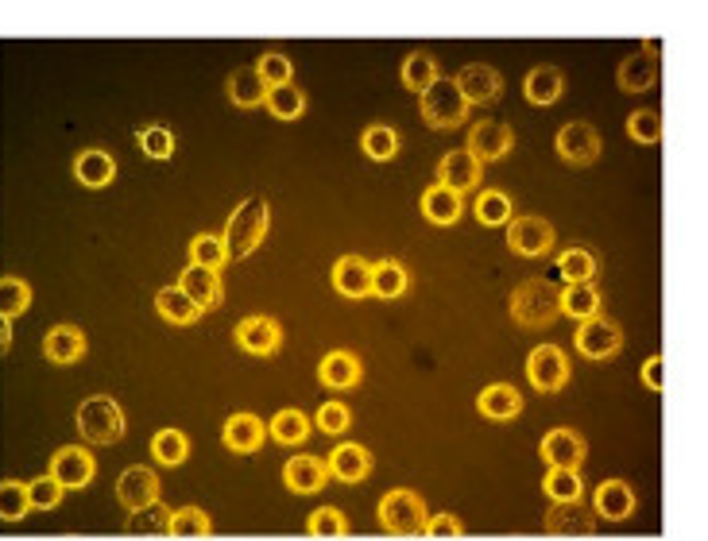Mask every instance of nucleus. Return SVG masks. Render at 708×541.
<instances>
[{"instance_id":"nucleus-50","label":"nucleus","mask_w":708,"mask_h":541,"mask_svg":"<svg viewBox=\"0 0 708 541\" xmlns=\"http://www.w3.org/2000/svg\"><path fill=\"white\" fill-rule=\"evenodd\" d=\"M140 147H144V155H151V159H171L175 155V132L163 128V124H151V128L140 132Z\"/></svg>"},{"instance_id":"nucleus-37","label":"nucleus","mask_w":708,"mask_h":541,"mask_svg":"<svg viewBox=\"0 0 708 541\" xmlns=\"http://www.w3.org/2000/svg\"><path fill=\"white\" fill-rule=\"evenodd\" d=\"M438 78H442V74H438V62L430 55H422V51L407 55V62H403V86L411 89V93H426Z\"/></svg>"},{"instance_id":"nucleus-26","label":"nucleus","mask_w":708,"mask_h":541,"mask_svg":"<svg viewBox=\"0 0 708 541\" xmlns=\"http://www.w3.org/2000/svg\"><path fill=\"white\" fill-rule=\"evenodd\" d=\"M318 379L333 391H349L360 383V360L353 352H329L322 364H318Z\"/></svg>"},{"instance_id":"nucleus-22","label":"nucleus","mask_w":708,"mask_h":541,"mask_svg":"<svg viewBox=\"0 0 708 541\" xmlns=\"http://www.w3.org/2000/svg\"><path fill=\"white\" fill-rule=\"evenodd\" d=\"M221 441L233 453H256L264 445V422L256 414H233L221 429Z\"/></svg>"},{"instance_id":"nucleus-44","label":"nucleus","mask_w":708,"mask_h":541,"mask_svg":"<svg viewBox=\"0 0 708 541\" xmlns=\"http://www.w3.org/2000/svg\"><path fill=\"white\" fill-rule=\"evenodd\" d=\"M31 511L28 503V484L16 480H0V522H20Z\"/></svg>"},{"instance_id":"nucleus-48","label":"nucleus","mask_w":708,"mask_h":541,"mask_svg":"<svg viewBox=\"0 0 708 541\" xmlns=\"http://www.w3.org/2000/svg\"><path fill=\"white\" fill-rule=\"evenodd\" d=\"M306 530L314 534V538H345L349 534V522H345V514L333 511V507H322V511H314L306 518Z\"/></svg>"},{"instance_id":"nucleus-40","label":"nucleus","mask_w":708,"mask_h":541,"mask_svg":"<svg viewBox=\"0 0 708 541\" xmlns=\"http://www.w3.org/2000/svg\"><path fill=\"white\" fill-rule=\"evenodd\" d=\"M28 306H31V286L24 283V279L4 275V279H0V321L20 317Z\"/></svg>"},{"instance_id":"nucleus-9","label":"nucleus","mask_w":708,"mask_h":541,"mask_svg":"<svg viewBox=\"0 0 708 541\" xmlns=\"http://www.w3.org/2000/svg\"><path fill=\"white\" fill-rule=\"evenodd\" d=\"M623 344V333L616 321H608V317H589V321H581V329H577V348H581V356H589V360H608V356H616Z\"/></svg>"},{"instance_id":"nucleus-47","label":"nucleus","mask_w":708,"mask_h":541,"mask_svg":"<svg viewBox=\"0 0 708 541\" xmlns=\"http://www.w3.org/2000/svg\"><path fill=\"white\" fill-rule=\"evenodd\" d=\"M190 259H194V267H206V271H217V267L229 263L221 236H194L190 240Z\"/></svg>"},{"instance_id":"nucleus-39","label":"nucleus","mask_w":708,"mask_h":541,"mask_svg":"<svg viewBox=\"0 0 708 541\" xmlns=\"http://www.w3.org/2000/svg\"><path fill=\"white\" fill-rule=\"evenodd\" d=\"M360 147H364L368 159L387 163V159H395V151H399V136H395V128H387V124H372V128H364Z\"/></svg>"},{"instance_id":"nucleus-13","label":"nucleus","mask_w":708,"mask_h":541,"mask_svg":"<svg viewBox=\"0 0 708 541\" xmlns=\"http://www.w3.org/2000/svg\"><path fill=\"white\" fill-rule=\"evenodd\" d=\"M546 534H554V538H592L596 534V514L585 503H554L546 511Z\"/></svg>"},{"instance_id":"nucleus-34","label":"nucleus","mask_w":708,"mask_h":541,"mask_svg":"<svg viewBox=\"0 0 708 541\" xmlns=\"http://www.w3.org/2000/svg\"><path fill=\"white\" fill-rule=\"evenodd\" d=\"M279 445H302L306 437H310V418L295 410V406H287V410H279L275 418H271V429H267Z\"/></svg>"},{"instance_id":"nucleus-12","label":"nucleus","mask_w":708,"mask_h":541,"mask_svg":"<svg viewBox=\"0 0 708 541\" xmlns=\"http://www.w3.org/2000/svg\"><path fill=\"white\" fill-rule=\"evenodd\" d=\"M93 472H97V464H93V456H89V449H82V445H66V449H59L55 453V460H51V480L66 491V487H86L89 480H93Z\"/></svg>"},{"instance_id":"nucleus-49","label":"nucleus","mask_w":708,"mask_h":541,"mask_svg":"<svg viewBox=\"0 0 708 541\" xmlns=\"http://www.w3.org/2000/svg\"><path fill=\"white\" fill-rule=\"evenodd\" d=\"M627 136L639 143H658L662 140V116L654 109H639V113L627 116Z\"/></svg>"},{"instance_id":"nucleus-15","label":"nucleus","mask_w":708,"mask_h":541,"mask_svg":"<svg viewBox=\"0 0 708 541\" xmlns=\"http://www.w3.org/2000/svg\"><path fill=\"white\" fill-rule=\"evenodd\" d=\"M453 86L461 89V97H465V105H492V101H500V74L492 70V66H484V62H472L465 66L457 78H453Z\"/></svg>"},{"instance_id":"nucleus-52","label":"nucleus","mask_w":708,"mask_h":541,"mask_svg":"<svg viewBox=\"0 0 708 541\" xmlns=\"http://www.w3.org/2000/svg\"><path fill=\"white\" fill-rule=\"evenodd\" d=\"M349 422H353V414H349L345 402H322L318 414H314V426L322 429V433H345Z\"/></svg>"},{"instance_id":"nucleus-4","label":"nucleus","mask_w":708,"mask_h":541,"mask_svg":"<svg viewBox=\"0 0 708 541\" xmlns=\"http://www.w3.org/2000/svg\"><path fill=\"white\" fill-rule=\"evenodd\" d=\"M380 526H384L387 534H395V538H414V534H422V526H426V503L407 491V487H399V491H387L384 499H380Z\"/></svg>"},{"instance_id":"nucleus-16","label":"nucleus","mask_w":708,"mask_h":541,"mask_svg":"<svg viewBox=\"0 0 708 541\" xmlns=\"http://www.w3.org/2000/svg\"><path fill=\"white\" fill-rule=\"evenodd\" d=\"M236 344L244 348V352H252V356H271V352H279V344H283V329H279V321L275 317H244L240 325H236Z\"/></svg>"},{"instance_id":"nucleus-36","label":"nucleus","mask_w":708,"mask_h":541,"mask_svg":"<svg viewBox=\"0 0 708 541\" xmlns=\"http://www.w3.org/2000/svg\"><path fill=\"white\" fill-rule=\"evenodd\" d=\"M167 522H171V511L163 503H151V507H140V511L128 514V534H136V538H163Z\"/></svg>"},{"instance_id":"nucleus-53","label":"nucleus","mask_w":708,"mask_h":541,"mask_svg":"<svg viewBox=\"0 0 708 541\" xmlns=\"http://www.w3.org/2000/svg\"><path fill=\"white\" fill-rule=\"evenodd\" d=\"M28 503L35 511H55L62 503V487L51 480V476H39L28 484Z\"/></svg>"},{"instance_id":"nucleus-57","label":"nucleus","mask_w":708,"mask_h":541,"mask_svg":"<svg viewBox=\"0 0 708 541\" xmlns=\"http://www.w3.org/2000/svg\"><path fill=\"white\" fill-rule=\"evenodd\" d=\"M658 51H662V39H654V35H650L647 43H643V55L654 58V62H658Z\"/></svg>"},{"instance_id":"nucleus-19","label":"nucleus","mask_w":708,"mask_h":541,"mask_svg":"<svg viewBox=\"0 0 708 541\" xmlns=\"http://www.w3.org/2000/svg\"><path fill=\"white\" fill-rule=\"evenodd\" d=\"M325 480H329V468L318 456H295V460L283 464V484L291 487L295 495H314V491L325 487Z\"/></svg>"},{"instance_id":"nucleus-38","label":"nucleus","mask_w":708,"mask_h":541,"mask_svg":"<svg viewBox=\"0 0 708 541\" xmlns=\"http://www.w3.org/2000/svg\"><path fill=\"white\" fill-rule=\"evenodd\" d=\"M558 275L565 279V286L592 283V275H596V256H592L589 248H569L565 256H558Z\"/></svg>"},{"instance_id":"nucleus-55","label":"nucleus","mask_w":708,"mask_h":541,"mask_svg":"<svg viewBox=\"0 0 708 541\" xmlns=\"http://www.w3.org/2000/svg\"><path fill=\"white\" fill-rule=\"evenodd\" d=\"M643 379H647L650 391H662V387H666V379H662V356H650L647 364H643Z\"/></svg>"},{"instance_id":"nucleus-5","label":"nucleus","mask_w":708,"mask_h":541,"mask_svg":"<svg viewBox=\"0 0 708 541\" xmlns=\"http://www.w3.org/2000/svg\"><path fill=\"white\" fill-rule=\"evenodd\" d=\"M422 116H426L430 128H457V124H465L469 105H465L461 89L453 86V78H438L434 86L422 93Z\"/></svg>"},{"instance_id":"nucleus-21","label":"nucleus","mask_w":708,"mask_h":541,"mask_svg":"<svg viewBox=\"0 0 708 541\" xmlns=\"http://www.w3.org/2000/svg\"><path fill=\"white\" fill-rule=\"evenodd\" d=\"M333 286L345 298H368L372 294V263L360 256H341L333 267Z\"/></svg>"},{"instance_id":"nucleus-20","label":"nucleus","mask_w":708,"mask_h":541,"mask_svg":"<svg viewBox=\"0 0 708 541\" xmlns=\"http://www.w3.org/2000/svg\"><path fill=\"white\" fill-rule=\"evenodd\" d=\"M329 476H337L341 484H360L372 476V453L364 445H337L329 456Z\"/></svg>"},{"instance_id":"nucleus-17","label":"nucleus","mask_w":708,"mask_h":541,"mask_svg":"<svg viewBox=\"0 0 708 541\" xmlns=\"http://www.w3.org/2000/svg\"><path fill=\"white\" fill-rule=\"evenodd\" d=\"M480 163L472 159L469 151H449L442 163H438V186H445L449 194H465V190H476L480 186Z\"/></svg>"},{"instance_id":"nucleus-41","label":"nucleus","mask_w":708,"mask_h":541,"mask_svg":"<svg viewBox=\"0 0 708 541\" xmlns=\"http://www.w3.org/2000/svg\"><path fill=\"white\" fill-rule=\"evenodd\" d=\"M209 514H202L198 507H182V511L171 514L167 522V534L171 538H209Z\"/></svg>"},{"instance_id":"nucleus-46","label":"nucleus","mask_w":708,"mask_h":541,"mask_svg":"<svg viewBox=\"0 0 708 541\" xmlns=\"http://www.w3.org/2000/svg\"><path fill=\"white\" fill-rule=\"evenodd\" d=\"M476 221L480 225H507L511 221V198L503 190H488L476 198Z\"/></svg>"},{"instance_id":"nucleus-35","label":"nucleus","mask_w":708,"mask_h":541,"mask_svg":"<svg viewBox=\"0 0 708 541\" xmlns=\"http://www.w3.org/2000/svg\"><path fill=\"white\" fill-rule=\"evenodd\" d=\"M407 290V267L399 259L372 263V294L376 298H399Z\"/></svg>"},{"instance_id":"nucleus-24","label":"nucleus","mask_w":708,"mask_h":541,"mask_svg":"<svg viewBox=\"0 0 708 541\" xmlns=\"http://www.w3.org/2000/svg\"><path fill=\"white\" fill-rule=\"evenodd\" d=\"M476 406H480V414L492 418V422H511V418L523 410V395H519L515 387H507V383H492V387L480 391Z\"/></svg>"},{"instance_id":"nucleus-25","label":"nucleus","mask_w":708,"mask_h":541,"mask_svg":"<svg viewBox=\"0 0 708 541\" xmlns=\"http://www.w3.org/2000/svg\"><path fill=\"white\" fill-rule=\"evenodd\" d=\"M43 352H47V360H51V364H74V360H82V356H86V333H82V329H74V325H59V329H51V333H47Z\"/></svg>"},{"instance_id":"nucleus-11","label":"nucleus","mask_w":708,"mask_h":541,"mask_svg":"<svg viewBox=\"0 0 708 541\" xmlns=\"http://www.w3.org/2000/svg\"><path fill=\"white\" fill-rule=\"evenodd\" d=\"M558 155L565 163H573V167L596 163V155H600V136H596V128L585 124V120H569L558 132Z\"/></svg>"},{"instance_id":"nucleus-33","label":"nucleus","mask_w":708,"mask_h":541,"mask_svg":"<svg viewBox=\"0 0 708 541\" xmlns=\"http://www.w3.org/2000/svg\"><path fill=\"white\" fill-rule=\"evenodd\" d=\"M600 310V294L592 283H573V286H561V314L565 317H581L589 321Z\"/></svg>"},{"instance_id":"nucleus-54","label":"nucleus","mask_w":708,"mask_h":541,"mask_svg":"<svg viewBox=\"0 0 708 541\" xmlns=\"http://www.w3.org/2000/svg\"><path fill=\"white\" fill-rule=\"evenodd\" d=\"M422 534H426V538H461L465 526H461V518H453V514H434V518H426Z\"/></svg>"},{"instance_id":"nucleus-7","label":"nucleus","mask_w":708,"mask_h":541,"mask_svg":"<svg viewBox=\"0 0 708 541\" xmlns=\"http://www.w3.org/2000/svg\"><path fill=\"white\" fill-rule=\"evenodd\" d=\"M507 244H511V252H519V256L527 259H538L546 256L550 248H554V225L550 221H542V217H515L511 228H507Z\"/></svg>"},{"instance_id":"nucleus-28","label":"nucleus","mask_w":708,"mask_h":541,"mask_svg":"<svg viewBox=\"0 0 708 541\" xmlns=\"http://www.w3.org/2000/svg\"><path fill=\"white\" fill-rule=\"evenodd\" d=\"M561 89H565V82H561V74L554 66H534L531 74H527V82H523L527 101H531V105H542V109L558 101Z\"/></svg>"},{"instance_id":"nucleus-23","label":"nucleus","mask_w":708,"mask_h":541,"mask_svg":"<svg viewBox=\"0 0 708 541\" xmlns=\"http://www.w3.org/2000/svg\"><path fill=\"white\" fill-rule=\"evenodd\" d=\"M592 503H596V514H600V518L623 522L627 514L635 511V491L623 484V480H604V484L596 487Z\"/></svg>"},{"instance_id":"nucleus-43","label":"nucleus","mask_w":708,"mask_h":541,"mask_svg":"<svg viewBox=\"0 0 708 541\" xmlns=\"http://www.w3.org/2000/svg\"><path fill=\"white\" fill-rule=\"evenodd\" d=\"M264 105L271 109V116H279V120H295V116L306 109V97H302V89H295L287 82V86L267 89Z\"/></svg>"},{"instance_id":"nucleus-42","label":"nucleus","mask_w":708,"mask_h":541,"mask_svg":"<svg viewBox=\"0 0 708 541\" xmlns=\"http://www.w3.org/2000/svg\"><path fill=\"white\" fill-rule=\"evenodd\" d=\"M151 453H155L159 464H182L186 453H190V441H186L182 429H159L155 441H151Z\"/></svg>"},{"instance_id":"nucleus-29","label":"nucleus","mask_w":708,"mask_h":541,"mask_svg":"<svg viewBox=\"0 0 708 541\" xmlns=\"http://www.w3.org/2000/svg\"><path fill=\"white\" fill-rule=\"evenodd\" d=\"M422 217H426L430 225H453V221L461 217V198L434 182V186L422 194Z\"/></svg>"},{"instance_id":"nucleus-32","label":"nucleus","mask_w":708,"mask_h":541,"mask_svg":"<svg viewBox=\"0 0 708 541\" xmlns=\"http://www.w3.org/2000/svg\"><path fill=\"white\" fill-rule=\"evenodd\" d=\"M658 82V62L647 55H631L620 62V89L627 93H647Z\"/></svg>"},{"instance_id":"nucleus-27","label":"nucleus","mask_w":708,"mask_h":541,"mask_svg":"<svg viewBox=\"0 0 708 541\" xmlns=\"http://www.w3.org/2000/svg\"><path fill=\"white\" fill-rule=\"evenodd\" d=\"M74 174H78L82 186L101 190V186H109V182L117 178V163H113L109 151H82L78 163H74Z\"/></svg>"},{"instance_id":"nucleus-18","label":"nucleus","mask_w":708,"mask_h":541,"mask_svg":"<svg viewBox=\"0 0 708 541\" xmlns=\"http://www.w3.org/2000/svg\"><path fill=\"white\" fill-rule=\"evenodd\" d=\"M178 290L198 306V314L221 306V279H217V271H206V267H194V263H190V267L178 275Z\"/></svg>"},{"instance_id":"nucleus-31","label":"nucleus","mask_w":708,"mask_h":541,"mask_svg":"<svg viewBox=\"0 0 708 541\" xmlns=\"http://www.w3.org/2000/svg\"><path fill=\"white\" fill-rule=\"evenodd\" d=\"M229 97H233V105H240V109L264 105L267 86H264V78L256 74V66H244V70H236L233 78H229Z\"/></svg>"},{"instance_id":"nucleus-3","label":"nucleus","mask_w":708,"mask_h":541,"mask_svg":"<svg viewBox=\"0 0 708 541\" xmlns=\"http://www.w3.org/2000/svg\"><path fill=\"white\" fill-rule=\"evenodd\" d=\"M78 433L89 445H117L124 437V410L109 395H93L78 406Z\"/></svg>"},{"instance_id":"nucleus-8","label":"nucleus","mask_w":708,"mask_h":541,"mask_svg":"<svg viewBox=\"0 0 708 541\" xmlns=\"http://www.w3.org/2000/svg\"><path fill=\"white\" fill-rule=\"evenodd\" d=\"M585 453H589V445H585V437L573 433V429H550V433L542 437V460H546L550 468L577 472V468L585 464Z\"/></svg>"},{"instance_id":"nucleus-51","label":"nucleus","mask_w":708,"mask_h":541,"mask_svg":"<svg viewBox=\"0 0 708 541\" xmlns=\"http://www.w3.org/2000/svg\"><path fill=\"white\" fill-rule=\"evenodd\" d=\"M256 74L264 78L267 89L287 86V82H291V58L279 55V51H271V55H264L260 62H256Z\"/></svg>"},{"instance_id":"nucleus-10","label":"nucleus","mask_w":708,"mask_h":541,"mask_svg":"<svg viewBox=\"0 0 708 541\" xmlns=\"http://www.w3.org/2000/svg\"><path fill=\"white\" fill-rule=\"evenodd\" d=\"M511 143H515V132H511L507 124H500V120H480L469 132V147H465V151L484 167V163L503 159V155L511 151Z\"/></svg>"},{"instance_id":"nucleus-14","label":"nucleus","mask_w":708,"mask_h":541,"mask_svg":"<svg viewBox=\"0 0 708 541\" xmlns=\"http://www.w3.org/2000/svg\"><path fill=\"white\" fill-rule=\"evenodd\" d=\"M117 499L128 507V514L140 511V507H151L159 499V476L151 468H144V464L124 468L117 480Z\"/></svg>"},{"instance_id":"nucleus-30","label":"nucleus","mask_w":708,"mask_h":541,"mask_svg":"<svg viewBox=\"0 0 708 541\" xmlns=\"http://www.w3.org/2000/svg\"><path fill=\"white\" fill-rule=\"evenodd\" d=\"M155 310L163 321H171V325H194L198 321V306L178 290V286H163L159 294H155Z\"/></svg>"},{"instance_id":"nucleus-2","label":"nucleus","mask_w":708,"mask_h":541,"mask_svg":"<svg viewBox=\"0 0 708 541\" xmlns=\"http://www.w3.org/2000/svg\"><path fill=\"white\" fill-rule=\"evenodd\" d=\"M511 317L519 325H527V329L554 325L561 317V290L550 279H527L511 294Z\"/></svg>"},{"instance_id":"nucleus-56","label":"nucleus","mask_w":708,"mask_h":541,"mask_svg":"<svg viewBox=\"0 0 708 541\" xmlns=\"http://www.w3.org/2000/svg\"><path fill=\"white\" fill-rule=\"evenodd\" d=\"M12 348V321H0V352Z\"/></svg>"},{"instance_id":"nucleus-45","label":"nucleus","mask_w":708,"mask_h":541,"mask_svg":"<svg viewBox=\"0 0 708 541\" xmlns=\"http://www.w3.org/2000/svg\"><path fill=\"white\" fill-rule=\"evenodd\" d=\"M542 491H546L554 503H581V476H577V472L550 468V476L542 480Z\"/></svg>"},{"instance_id":"nucleus-6","label":"nucleus","mask_w":708,"mask_h":541,"mask_svg":"<svg viewBox=\"0 0 708 541\" xmlns=\"http://www.w3.org/2000/svg\"><path fill=\"white\" fill-rule=\"evenodd\" d=\"M527 379H531L538 391H546V395L561 391L565 379H569V360H565V352L554 348V344H538L531 356H527Z\"/></svg>"},{"instance_id":"nucleus-1","label":"nucleus","mask_w":708,"mask_h":541,"mask_svg":"<svg viewBox=\"0 0 708 541\" xmlns=\"http://www.w3.org/2000/svg\"><path fill=\"white\" fill-rule=\"evenodd\" d=\"M267 221H271V209H267L264 198H248V201H244V205L236 209L233 217H229V225H225V236H221V244H225V259L252 256V252L264 244Z\"/></svg>"}]
</instances>
